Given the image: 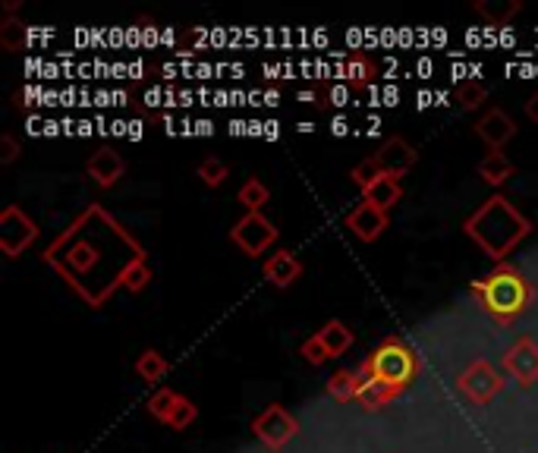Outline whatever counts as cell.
Here are the masks:
<instances>
[{
    "mask_svg": "<svg viewBox=\"0 0 538 453\" xmlns=\"http://www.w3.org/2000/svg\"><path fill=\"white\" fill-rule=\"evenodd\" d=\"M359 375H362L359 400H362L365 406H369V409H372V406H384L387 400H391V397L397 394V391H391V387H384L381 381H375V378H372L369 372H365V369H362Z\"/></svg>",
    "mask_w": 538,
    "mask_h": 453,
    "instance_id": "20",
    "label": "cell"
},
{
    "mask_svg": "<svg viewBox=\"0 0 538 453\" xmlns=\"http://www.w3.org/2000/svg\"><path fill=\"white\" fill-rule=\"evenodd\" d=\"M299 274H303V265H299V258L293 252H287V249H277L265 262V277L271 280L274 287H281V290L290 287Z\"/></svg>",
    "mask_w": 538,
    "mask_h": 453,
    "instance_id": "14",
    "label": "cell"
},
{
    "mask_svg": "<svg viewBox=\"0 0 538 453\" xmlns=\"http://www.w3.org/2000/svg\"><path fill=\"white\" fill-rule=\"evenodd\" d=\"M123 170H126V164H123V158L117 155L114 148H101V151H95V155L89 158V177L101 189H111L123 177Z\"/></svg>",
    "mask_w": 538,
    "mask_h": 453,
    "instance_id": "13",
    "label": "cell"
},
{
    "mask_svg": "<svg viewBox=\"0 0 538 453\" xmlns=\"http://www.w3.org/2000/svg\"><path fill=\"white\" fill-rule=\"evenodd\" d=\"M45 265H51L89 306L107 302L117 287L139 293L152 280L142 246L98 205L85 208L57 236V243L45 252Z\"/></svg>",
    "mask_w": 538,
    "mask_h": 453,
    "instance_id": "1",
    "label": "cell"
},
{
    "mask_svg": "<svg viewBox=\"0 0 538 453\" xmlns=\"http://www.w3.org/2000/svg\"><path fill=\"white\" fill-rule=\"evenodd\" d=\"M167 359L158 353V350H145L142 356H139V362H136V372H139V378L142 381H148V384H155V381H161L164 375H167Z\"/></svg>",
    "mask_w": 538,
    "mask_h": 453,
    "instance_id": "21",
    "label": "cell"
},
{
    "mask_svg": "<svg viewBox=\"0 0 538 453\" xmlns=\"http://www.w3.org/2000/svg\"><path fill=\"white\" fill-rule=\"evenodd\" d=\"M347 227L359 236L362 243H375L378 236L387 230V211L369 205V202H362L350 218H347Z\"/></svg>",
    "mask_w": 538,
    "mask_h": 453,
    "instance_id": "11",
    "label": "cell"
},
{
    "mask_svg": "<svg viewBox=\"0 0 538 453\" xmlns=\"http://www.w3.org/2000/svg\"><path fill=\"white\" fill-rule=\"evenodd\" d=\"M365 372L375 381H381L384 387H391V391H403V387L416 378V356L410 353L406 343L384 340L369 356V362H365Z\"/></svg>",
    "mask_w": 538,
    "mask_h": 453,
    "instance_id": "4",
    "label": "cell"
},
{
    "mask_svg": "<svg viewBox=\"0 0 538 453\" xmlns=\"http://www.w3.org/2000/svg\"><path fill=\"white\" fill-rule=\"evenodd\" d=\"M230 240L240 246L246 255H262L274 240H277V227L265 218L262 211H246L240 221L233 224Z\"/></svg>",
    "mask_w": 538,
    "mask_h": 453,
    "instance_id": "6",
    "label": "cell"
},
{
    "mask_svg": "<svg viewBox=\"0 0 538 453\" xmlns=\"http://www.w3.org/2000/svg\"><path fill=\"white\" fill-rule=\"evenodd\" d=\"M255 438L262 441L265 447H271V450H281V447H287L290 441H293V435H296V419L287 413L284 406H268L262 416L255 419Z\"/></svg>",
    "mask_w": 538,
    "mask_h": 453,
    "instance_id": "8",
    "label": "cell"
},
{
    "mask_svg": "<svg viewBox=\"0 0 538 453\" xmlns=\"http://www.w3.org/2000/svg\"><path fill=\"white\" fill-rule=\"evenodd\" d=\"M192 419H196V406H192L186 397H180L177 406H174V413H170V419H167V425L180 431V428H189Z\"/></svg>",
    "mask_w": 538,
    "mask_h": 453,
    "instance_id": "28",
    "label": "cell"
},
{
    "mask_svg": "<svg viewBox=\"0 0 538 453\" xmlns=\"http://www.w3.org/2000/svg\"><path fill=\"white\" fill-rule=\"evenodd\" d=\"M476 133L485 145H491L494 151L504 148L513 136H516V123L504 114V111H488L479 126H476Z\"/></svg>",
    "mask_w": 538,
    "mask_h": 453,
    "instance_id": "12",
    "label": "cell"
},
{
    "mask_svg": "<svg viewBox=\"0 0 538 453\" xmlns=\"http://www.w3.org/2000/svg\"><path fill=\"white\" fill-rule=\"evenodd\" d=\"M227 174H230L227 164L218 161V158H208V161L199 164V177H202L205 186H221V183L227 180Z\"/></svg>",
    "mask_w": 538,
    "mask_h": 453,
    "instance_id": "27",
    "label": "cell"
},
{
    "mask_svg": "<svg viewBox=\"0 0 538 453\" xmlns=\"http://www.w3.org/2000/svg\"><path fill=\"white\" fill-rule=\"evenodd\" d=\"M318 340L325 343L328 356H343V353H347V350L353 347V331H350L347 325H343V321L331 318L328 325H321Z\"/></svg>",
    "mask_w": 538,
    "mask_h": 453,
    "instance_id": "15",
    "label": "cell"
},
{
    "mask_svg": "<svg viewBox=\"0 0 538 453\" xmlns=\"http://www.w3.org/2000/svg\"><path fill=\"white\" fill-rule=\"evenodd\" d=\"M177 400H180V394H174V391H158L152 400H148V413H152L155 419H161V422H167L170 413H174Z\"/></svg>",
    "mask_w": 538,
    "mask_h": 453,
    "instance_id": "26",
    "label": "cell"
},
{
    "mask_svg": "<svg viewBox=\"0 0 538 453\" xmlns=\"http://www.w3.org/2000/svg\"><path fill=\"white\" fill-rule=\"evenodd\" d=\"M466 236L476 243L485 255L504 258L529 236V221L516 211L504 196H491L472 218L466 221Z\"/></svg>",
    "mask_w": 538,
    "mask_h": 453,
    "instance_id": "2",
    "label": "cell"
},
{
    "mask_svg": "<svg viewBox=\"0 0 538 453\" xmlns=\"http://www.w3.org/2000/svg\"><path fill=\"white\" fill-rule=\"evenodd\" d=\"M299 353H303V359H306L309 365H321V362H328V359H331L328 350H325V343L318 340V334L309 337V340H303V347H299Z\"/></svg>",
    "mask_w": 538,
    "mask_h": 453,
    "instance_id": "29",
    "label": "cell"
},
{
    "mask_svg": "<svg viewBox=\"0 0 538 453\" xmlns=\"http://www.w3.org/2000/svg\"><path fill=\"white\" fill-rule=\"evenodd\" d=\"M334 133H337V136L347 133V123H343V120H334Z\"/></svg>",
    "mask_w": 538,
    "mask_h": 453,
    "instance_id": "32",
    "label": "cell"
},
{
    "mask_svg": "<svg viewBox=\"0 0 538 453\" xmlns=\"http://www.w3.org/2000/svg\"><path fill=\"white\" fill-rule=\"evenodd\" d=\"M476 13L488 26H507L510 19L520 13V0H479Z\"/></svg>",
    "mask_w": 538,
    "mask_h": 453,
    "instance_id": "17",
    "label": "cell"
},
{
    "mask_svg": "<svg viewBox=\"0 0 538 453\" xmlns=\"http://www.w3.org/2000/svg\"><path fill=\"white\" fill-rule=\"evenodd\" d=\"M504 369L516 384L538 381V343L532 337H516L504 353Z\"/></svg>",
    "mask_w": 538,
    "mask_h": 453,
    "instance_id": "9",
    "label": "cell"
},
{
    "mask_svg": "<svg viewBox=\"0 0 538 453\" xmlns=\"http://www.w3.org/2000/svg\"><path fill=\"white\" fill-rule=\"evenodd\" d=\"M38 240V227L23 208L10 205L4 214H0V249L4 255L16 258L23 249H29Z\"/></svg>",
    "mask_w": 538,
    "mask_h": 453,
    "instance_id": "7",
    "label": "cell"
},
{
    "mask_svg": "<svg viewBox=\"0 0 538 453\" xmlns=\"http://www.w3.org/2000/svg\"><path fill=\"white\" fill-rule=\"evenodd\" d=\"M479 177H482L488 186H504V183L513 177V164L501 155V151H491L488 158L479 161Z\"/></svg>",
    "mask_w": 538,
    "mask_h": 453,
    "instance_id": "18",
    "label": "cell"
},
{
    "mask_svg": "<svg viewBox=\"0 0 538 453\" xmlns=\"http://www.w3.org/2000/svg\"><path fill=\"white\" fill-rule=\"evenodd\" d=\"M312 98H315L312 92H306V95H303V92H299V101H303V104H312Z\"/></svg>",
    "mask_w": 538,
    "mask_h": 453,
    "instance_id": "33",
    "label": "cell"
},
{
    "mask_svg": "<svg viewBox=\"0 0 538 453\" xmlns=\"http://www.w3.org/2000/svg\"><path fill=\"white\" fill-rule=\"evenodd\" d=\"M384 177V170L378 164V158H369V161H362L359 167H353V183L365 192L372 183H378Z\"/></svg>",
    "mask_w": 538,
    "mask_h": 453,
    "instance_id": "25",
    "label": "cell"
},
{
    "mask_svg": "<svg viewBox=\"0 0 538 453\" xmlns=\"http://www.w3.org/2000/svg\"><path fill=\"white\" fill-rule=\"evenodd\" d=\"M378 164H381V170H384L387 177H403L406 170L416 164V148L406 142V139L394 136V139H387V142L381 145Z\"/></svg>",
    "mask_w": 538,
    "mask_h": 453,
    "instance_id": "10",
    "label": "cell"
},
{
    "mask_svg": "<svg viewBox=\"0 0 538 453\" xmlns=\"http://www.w3.org/2000/svg\"><path fill=\"white\" fill-rule=\"evenodd\" d=\"M359 387H362V375L343 369L328 381V397L337 403H350V400H359Z\"/></svg>",
    "mask_w": 538,
    "mask_h": 453,
    "instance_id": "19",
    "label": "cell"
},
{
    "mask_svg": "<svg viewBox=\"0 0 538 453\" xmlns=\"http://www.w3.org/2000/svg\"><path fill=\"white\" fill-rule=\"evenodd\" d=\"M457 387H460V394H463L469 403L485 406V403H491L494 397L501 394V387H504V375H501L498 369H494L491 362L476 359V362H469L466 369L457 375Z\"/></svg>",
    "mask_w": 538,
    "mask_h": 453,
    "instance_id": "5",
    "label": "cell"
},
{
    "mask_svg": "<svg viewBox=\"0 0 538 453\" xmlns=\"http://www.w3.org/2000/svg\"><path fill=\"white\" fill-rule=\"evenodd\" d=\"M268 202V186L262 183V180H246L243 186H240V205L246 208V211H262V205Z\"/></svg>",
    "mask_w": 538,
    "mask_h": 453,
    "instance_id": "22",
    "label": "cell"
},
{
    "mask_svg": "<svg viewBox=\"0 0 538 453\" xmlns=\"http://www.w3.org/2000/svg\"><path fill=\"white\" fill-rule=\"evenodd\" d=\"M472 293L482 296L485 309L498 321L516 318L529 306V299H532L529 284L513 268H498L494 274H488L482 284H472Z\"/></svg>",
    "mask_w": 538,
    "mask_h": 453,
    "instance_id": "3",
    "label": "cell"
},
{
    "mask_svg": "<svg viewBox=\"0 0 538 453\" xmlns=\"http://www.w3.org/2000/svg\"><path fill=\"white\" fill-rule=\"evenodd\" d=\"M454 101L463 107V111H479V107L485 104V89L479 82H463L454 92Z\"/></svg>",
    "mask_w": 538,
    "mask_h": 453,
    "instance_id": "23",
    "label": "cell"
},
{
    "mask_svg": "<svg viewBox=\"0 0 538 453\" xmlns=\"http://www.w3.org/2000/svg\"><path fill=\"white\" fill-rule=\"evenodd\" d=\"M19 158V142L13 136L0 139V164H13Z\"/></svg>",
    "mask_w": 538,
    "mask_h": 453,
    "instance_id": "30",
    "label": "cell"
},
{
    "mask_svg": "<svg viewBox=\"0 0 538 453\" xmlns=\"http://www.w3.org/2000/svg\"><path fill=\"white\" fill-rule=\"evenodd\" d=\"M26 26L23 23H16V19H7L4 26H0V45H4L7 51H19V48H26Z\"/></svg>",
    "mask_w": 538,
    "mask_h": 453,
    "instance_id": "24",
    "label": "cell"
},
{
    "mask_svg": "<svg viewBox=\"0 0 538 453\" xmlns=\"http://www.w3.org/2000/svg\"><path fill=\"white\" fill-rule=\"evenodd\" d=\"M362 199L369 202V205H375V208H381V211H387V208H394L397 202H400V180L397 177H381L378 183H372L369 189L362 192Z\"/></svg>",
    "mask_w": 538,
    "mask_h": 453,
    "instance_id": "16",
    "label": "cell"
},
{
    "mask_svg": "<svg viewBox=\"0 0 538 453\" xmlns=\"http://www.w3.org/2000/svg\"><path fill=\"white\" fill-rule=\"evenodd\" d=\"M526 117H529L532 123H538V92L526 101Z\"/></svg>",
    "mask_w": 538,
    "mask_h": 453,
    "instance_id": "31",
    "label": "cell"
}]
</instances>
